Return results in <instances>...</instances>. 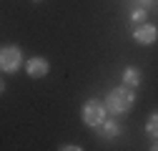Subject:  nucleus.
Masks as SVG:
<instances>
[{"mask_svg":"<svg viewBox=\"0 0 158 151\" xmlns=\"http://www.w3.org/2000/svg\"><path fill=\"white\" fill-rule=\"evenodd\" d=\"M146 134H148L153 141H158V111H153L151 116H148V121H146Z\"/></svg>","mask_w":158,"mask_h":151,"instance_id":"obj_8","label":"nucleus"},{"mask_svg":"<svg viewBox=\"0 0 158 151\" xmlns=\"http://www.w3.org/2000/svg\"><path fill=\"white\" fill-rule=\"evenodd\" d=\"M151 151H158V141H153V146H151Z\"/></svg>","mask_w":158,"mask_h":151,"instance_id":"obj_12","label":"nucleus"},{"mask_svg":"<svg viewBox=\"0 0 158 151\" xmlns=\"http://www.w3.org/2000/svg\"><path fill=\"white\" fill-rule=\"evenodd\" d=\"M123 86H128V88H138L141 86V71H138L135 66H128L126 71H123Z\"/></svg>","mask_w":158,"mask_h":151,"instance_id":"obj_7","label":"nucleus"},{"mask_svg":"<svg viewBox=\"0 0 158 151\" xmlns=\"http://www.w3.org/2000/svg\"><path fill=\"white\" fill-rule=\"evenodd\" d=\"M138 3V8H153V5H158V0H135Z\"/></svg>","mask_w":158,"mask_h":151,"instance_id":"obj_10","label":"nucleus"},{"mask_svg":"<svg viewBox=\"0 0 158 151\" xmlns=\"http://www.w3.org/2000/svg\"><path fill=\"white\" fill-rule=\"evenodd\" d=\"M81 116H83V123L88 128H98L106 119H108V108H106V101H98V98H88L83 103V111H81Z\"/></svg>","mask_w":158,"mask_h":151,"instance_id":"obj_2","label":"nucleus"},{"mask_svg":"<svg viewBox=\"0 0 158 151\" xmlns=\"http://www.w3.org/2000/svg\"><path fill=\"white\" fill-rule=\"evenodd\" d=\"M133 41H135L138 45H153V43L158 41V28L151 25V23L138 25V28L133 30Z\"/></svg>","mask_w":158,"mask_h":151,"instance_id":"obj_4","label":"nucleus"},{"mask_svg":"<svg viewBox=\"0 0 158 151\" xmlns=\"http://www.w3.org/2000/svg\"><path fill=\"white\" fill-rule=\"evenodd\" d=\"M118 134H121V126H118L113 119H106L101 126H98V136H101L103 141H113Z\"/></svg>","mask_w":158,"mask_h":151,"instance_id":"obj_6","label":"nucleus"},{"mask_svg":"<svg viewBox=\"0 0 158 151\" xmlns=\"http://www.w3.org/2000/svg\"><path fill=\"white\" fill-rule=\"evenodd\" d=\"M33 3H40V0H33Z\"/></svg>","mask_w":158,"mask_h":151,"instance_id":"obj_13","label":"nucleus"},{"mask_svg":"<svg viewBox=\"0 0 158 151\" xmlns=\"http://www.w3.org/2000/svg\"><path fill=\"white\" fill-rule=\"evenodd\" d=\"M25 71H28L30 78H45L48 71H50V63L45 58H40V55H35V58H30L25 63Z\"/></svg>","mask_w":158,"mask_h":151,"instance_id":"obj_5","label":"nucleus"},{"mask_svg":"<svg viewBox=\"0 0 158 151\" xmlns=\"http://www.w3.org/2000/svg\"><path fill=\"white\" fill-rule=\"evenodd\" d=\"M135 103V91L128 88V86H118V88H110L108 96H106V108L108 113H115V116H123L128 113Z\"/></svg>","mask_w":158,"mask_h":151,"instance_id":"obj_1","label":"nucleus"},{"mask_svg":"<svg viewBox=\"0 0 158 151\" xmlns=\"http://www.w3.org/2000/svg\"><path fill=\"white\" fill-rule=\"evenodd\" d=\"M146 18H148L146 8H135V10H131V20L138 23V25H143V23H146Z\"/></svg>","mask_w":158,"mask_h":151,"instance_id":"obj_9","label":"nucleus"},{"mask_svg":"<svg viewBox=\"0 0 158 151\" xmlns=\"http://www.w3.org/2000/svg\"><path fill=\"white\" fill-rule=\"evenodd\" d=\"M20 66H23V50L18 45H3V50H0V71L15 73Z\"/></svg>","mask_w":158,"mask_h":151,"instance_id":"obj_3","label":"nucleus"},{"mask_svg":"<svg viewBox=\"0 0 158 151\" xmlns=\"http://www.w3.org/2000/svg\"><path fill=\"white\" fill-rule=\"evenodd\" d=\"M60 151H83V149L78 146V144H63V146H60Z\"/></svg>","mask_w":158,"mask_h":151,"instance_id":"obj_11","label":"nucleus"}]
</instances>
